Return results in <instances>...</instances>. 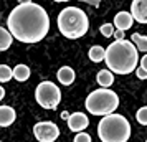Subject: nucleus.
I'll return each mask as SVG.
<instances>
[{"mask_svg":"<svg viewBox=\"0 0 147 142\" xmlns=\"http://www.w3.org/2000/svg\"><path fill=\"white\" fill-rule=\"evenodd\" d=\"M7 28L22 43H38L48 35L50 17L38 3H18L8 15Z\"/></svg>","mask_w":147,"mask_h":142,"instance_id":"f257e3e1","label":"nucleus"},{"mask_svg":"<svg viewBox=\"0 0 147 142\" xmlns=\"http://www.w3.org/2000/svg\"><path fill=\"white\" fill-rule=\"evenodd\" d=\"M106 66L116 75H129L137 69L139 50L132 41L116 40L106 48Z\"/></svg>","mask_w":147,"mask_h":142,"instance_id":"f03ea898","label":"nucleus"},{"mask_svg":"<svg viewBox=\"0 0 147 142\" xmlns=\"http://www.w3.org/2000/svg\"><path fill=\"white\" fill-rule=\"evenodd\" d=\"M58 30L63 36H66L69 40L81 38L88 33L89 28V18L84 13V10L78 7H66L63 8L58 15Z\"/></svg>","mask_w":147,"mask_h":142,"instance_id":"7ed1b4c3","label":"nucleus"},{"mask_svg":"<svg viewBox=\"0 0 147 142\" xmlns=\"http://www.w3.org/2000/svg\"><path fill=\"white\" fill-rule=\"evenodd\" d=\"M101 142H127L131 137V124L122 114L104 116L98 124Z\"/></svg>","mask_w":147,"mask_h":142,"instance_id":"20e7f679","label":"nucleus"},{"mask_svg":"<svg viewBox=\"0 0 147 142\" xmlns=\"http://www.w3.org/2000/svg\"><path fill=\"white\" fill-rule=\"evenodd\" d=\"M86 111L93 116H109L119 108V96L109 88H99L89 93L84 101Z\"/></svg>","mask_w":147,"mask_h":142,"instance_id":"39448f33","label":"nucleus"},{"mask_svg":"<svg viewBox=\"0 0 147 142\" xmlns=\"http://www.w3.org/2000/svg\"><path fill=\"white\" fill-rule=\"evenodd\" d=\"M35 99L43 109H56L61 102V91L55 83L41 81L35 88Z\"/></svg>","mask_w":147,"mask_h":142,"instance_id":"423d86ee","label":"nucleus"},{"mask_svg":"<svg viewBox=\"0 0 147 142\" xmlns=\"http://www.w3.org/2000/svg\"><path fill=\"white\" fill-rule=\"evenodd\" d=\"M33 134L38 142H55L60 137V127L51 121H41L33 126Z\"/></svg>","mask_w":147,"mask_h":142,"instance_id":"0eeeda50","label":"nucleus"},{"mask_svg":"<svg viewBox=\"0 0 147 142\" xmlns=\"http://www.w3.org/2000/svg\"><path fill=\"white\" fill-rule=\"evenodd\" d=\"M89 126V119H88L86 114H83V112H73V114L69 116V119H68V127L71 132H83L84 129Z\"/></svg>","mask_w":147,"mask_h":142,"instance_id":"6e6552de","label":"nucleus"},{"mask_svg":"<svg viewBox=\"0 0 147 142\" xmlns=\"http://www.w3.org/2000/svg\"><path fill=\"white\" fill-rule=\"evenodd\" d=\"M131 13L139 23H147V0H132Z\"/></svg>","mask_w":147,"mask_h":142,"instance_id":"1a4fd4ad","label":"nucleus"},{"mask_svg":"<svg viewBox=\"0 0 147 142\" xmlns=\"http://www.w3.org/2000/svg\"><path fill=\"white\" fill-rule=\"evenodd\" d=\"M134 17L131 12H119V13H116L114 15V27H116V30H129V28L132 27V23H134Z\"/></svg>","mask_w":147,"mask_h":142,"instance_id":"9d476101","label":"nucleus"},{"mask_svg":"<svg viewBox=\"0 0 147 142\" xmlns=\"http://www.w3.org/2000/svg\"><path fill=\"white\" fill-rule=\"evenodd\" d=\"M17 119V112H15L13 108H10L7 104H3V106H0V126L2 127H8V126H12Z\"/></svg>","mask_w":147,"mask_h":142,"instance_id":"9b49d317","label":"nucleus"},{"mask_svg":"<svg viewBox=\"0 0 147 142\" xmlns=\"http://www.w3.org/2000/svg\"><path fill=\"white\" fill-rule=\"evenodd\" d=\"M56 78L63 86H69V84H73L76 73H74V69L71 66H61L58 69V73H56Z\"/></svg>","mask_w":147,"mask_h":142,"instance_id":"f8f14e48","label":"nucleus"},{"mask_svg":"<svg viewBox=\"0 0 147 142\" xmlns=\"http://www.w3.org/2000/svg\"><path fill=\"white\" fill-rule=\"evenodd\" d=\"M96 81H98V84L101 88H109V86H113V83H114V73L111 69H101L99 73L96 75Z\"/></svg>","mask_w":147,"mask_h":142,"instance_id":"ddd939ff","label":"nucleus"},{"mask_svg":"<svg viewBox=\"0 0 147 142\" xmlns=\"http://www.w3.org/2000/svg\"><path fill=\"white\" fill-rule=\"evenodd\" d=\"M88 56H89V60L93 63H101V61L106 60V50L102 46H99V45H94V46L89 48Z\"/></svg>","mask_w":147,"mask_h":142,"instance_id":"4468645a","label":"nucleus"},{"mask_svg":"<svg viewBox=\"0 0 147 142\" xmlns=\"http://www.w3.org/2000/svg\"><path fill=\"white\" fill-rule=\"evenodd\" d=\"M30 75H32V71H30V68H28L27 65H17V66L13 68V78L18 83L27 81L28 78H30Z\"/></svg>","mask_w":147,"mask_h":142,"instance_id":"2eb2a0df","label":"nucleus"},{"mask_svg":"<svg viewBox=\"0 0 147 142\" xmlns=\"http://www.w3.org/2000/svg\"><path fill=\"white\" fill-rule=\"evenodd\" d=\"M13 41V35L10 33L8 28H0V50L2 51H7L10 45Z\"/></svg>","mask_w":147,"mask_h":142,"instance_id":"dca6fc26","label":"nucleus"},{"mask_svg":"<svg viewBox=\"0 0 147 142\" xmlns=\"http://www.w3.org/2000/svg\"><path fill=\"white\" fill-rule=\"evenodd\" d=\"M131 41L136 45V48H137L139 51L147 53V36H142V35H139V33H132Z\"/></svg>","mask_w":147,"mask_h":142,"instance_id":"f3484780","label":"nucleus"},{"mask_svg":"<svg viewBox=\"0 0 147 142\" xmlns=\"http://www.w3.org/2000/svg\"><path fill=\"white\" fill-rule=\"evenodd\" d=\"M13 78V69L8 65H0V83H7Z\"/></svg>","mask_w":147,"mask_h":142,"instance_id":"a211bd4d","label":"nucleus"},{"mask_svg":"<svg viewBox=\"0 0 147 142\" xmlns=\"http://www.w3.org/2000/svg\"><path fill=\"white\" fill-rule=\"evenodd\" d=\"M99 32H101V35H102V36L109 38V36H114L116 27H114V23H104V25H101Z\"/></svg>","mask_w":147,"mask_h":142,"instance_id":"6ab92c4d","label":"nucleus"},{"mask_svg":"<svg viewBox=\"0 0 147 142\" xmlns=\"http://www.w3.org/2000/svg\"><path fill=\"white\" fill-rule=\"evenodd\" d=\"M136 119H137V122H139V124H142V126H147V106L140 108L139 111L136 112Z\"/></svg>","mask_w":147,"mask_h":142,"instance_id":"aec40b11","label":"nucleus"},{"mask_svg":"<svg viewBox=\"0 0 147 142\" xmlns=\"http://www.w3.org/2000/svg\"><path fill=\"white\" fill-rule=\"evenodd\" d=\"M73 142H91V135L88 134V132H78V134L74 135Z\"/></svg>","mask_w":147,"mask_h":142,"instance_id":"412c9836","label":"nucleus"},{"mask_svg":"<svg viewBox=\"0 0 147 142\" xmlns=\"http://www.w3.org/2000/svg\"><path fill=\"white\" fill-rule=\"evenodd\" d=\"M136 76H137L139 79H142V81H144V79H147V71L144 69V68L139 66L137 69H136Z\"/></svg>","mask_w":147,"mask_h":142,"instance_id":"4be33fe9","label":"nucleus"},{"mask_svg":"<svg viewBox=\"0 0 147 142\" xmlns=\"http://www.w3.org/2000/svg\"><path fill=\"white\" fill-rule=\"evenodd\" d=\"M114 38H116V40H126V38H124V30H116V32H114Z\"/></svg>","mask_w":147,"mask_h":142,"instance_id":"5701e85b","label":"nucleus"},{"mask_svg":"<svg viewBox=\"0 0 147 142\" xmlns=\"http://www.w3.org/2000/svg\"><path fill=\"white\" fill-rule=\"evenodd\" d=\"M140 68H144V69L147 71V53L140 58Z\"/></svg>","mask_w":147,"mask_h":142,"instance_id":"b1692460","label":"nucleus"},{"mask_svg":"<svg viewBox=\"0 0 147 142\" xmlns=\"http://www.w3.org/2000/svg\"><path fill=\"white\" fill-rule=\"evenodd\" d=\"M69 116H71V114H69L68 111H63V112H61V117H63V119H66V121L69 119Z\"/></svg>","mask_w":147,"mask_h":142,"instance_id":"393cba45","label":"nucleus"},{"mask_svg":"<svg viewBox=\"0 0 147 142\" xmlns=\"http://www.w3.org/2000/svg\"><path fill=\"white\" fill-rule=\"evenodd\" d=\"M3 98H5V89L0 88V99H3Z\"/></svg>","mask_w":147,"mask_h":142,"instance_id":"a878e982","label":"nucleus"},{"mask_svg":"<svg viewBox=\"0 0 147 142\" xmlns=\"http://www.w3.org/2000/svg\"><path fill=\"white\" fill-rule=\"evenodd\" d=\"M18 3H32V0H18Z\"/></svg>","mask_w":147,"mask_h":142,"instance_id":"bb28decb","label":"nucleus"},{"mask_svg":"<svg viewBox=\"0 0 147 142\" xmlns=\"http://www.w3.org/2000/svg\"><path fill=\"white\" fill-rule=\"evenodd\" d=\"M53 2H68V0H53Z\"/></svg>","mask_w":147,"mask_h":142,"instance_id":"cd10ccee","label":"nucleus"},{"mask_svg":"<svg viewBox=\"0 0 147 142\" xmlns=\"http://www.w3.org/2000/svg\"><path fill=\"white\" fill-rule=\"evenodd\" d=\"M146 142H147V141H146Z\"/></svg>","mask_w":147,"mask_h":142,"instance_id":"c85d7f7f","label":"nucleus"}]
</instances>
